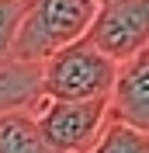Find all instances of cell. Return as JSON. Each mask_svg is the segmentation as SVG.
<instances>
[{"label": "cell", "instance_id": "5b68a950", "mask_svg": "<svg viewBox=\"0 0 149 153\" xmlns=\"http://www.w3.org/2000/svg\"><path fill=\"white\" fill-rule=\"evenodd\" d=\"M111 115L149 132V45L118 63V80L111 91Z\"/></svg>", "mask_w": 149, "mask_h": 153}, {"label": "cell", "instance_id": "277c9868", "mask_svg": "<svg viewBox=\"0 0 149 153\" xmlns=\"http://www.w3.org/2000/svg\"><path fill=\"white\" fill-rule=\"evenodd\" d=\"M87 38L111 59L125 63L149 45V0H97Z\"/></svg>", "mask_w": 149, "mask_h": 153}, {"label": "cell", "instance_id": "ba28073f", "mask_svg": "<svg viewBox=\"0 0 149 153\" xmlns=\"http://www.w3.org/2000/svg\"><path fill=\"white\" fill-rule=\"evenodd\" d=\"M80 153H149V132L135 129V125L121 122V118H108L101 129V136L94 139L87 150Z\"/></svg>", "mask_w": 149, "mask_h": 153}, {"label": "cell", "instance_id": "9c48e42d", "mask_svg": "<svg viewBox=\"0 0 149 153\" xmlns=\"http://www.w3.org/2000/svg\"><path fill=\"white\" fill-rule=\"evenodd\" d=\"M21 18H24V0H0V66L14 59Z\"/></svg>", "mask_w": 149, "mask_h": 153}, {"label": "cell", "instance_id": "52a82bcc", "mask_svg": "<svg viewBox=\"0 0 149 153\" xmlns=\"http://www.w3.org/2000/svg\"><path fill=\"white\" fill-rule=\"evenodd\" d=\"M42 97V63L10 59L0 66V111L31 108Z\"/></svg>", "mask_w": 149, "mask_h": 153}, {"label": "cell", "instance_id": "8992f818", "mask_svg": "<svg viewBox=\"0 0 149 153\" xmlns=\"http://www.w3.org/2000/svg\"><path fill=\"white\" fill-rule=\"evenodd\" d=\"M0 153H59L38 129L31 108L0 111Z\"/></svg>", "mask_w": 149, "mask_h": 153}, {"label": "cell", "instance_id": "3957f363", "mask_svg": "<svg viewBox=\"0 0 149 153\" xmlns=\"http://www.w3.org/2000/svg\"><path fill=\"white\" fill-rule=\"evenodd\" d=\"M38 129L59 153H80L101 136L104 122L111 118V97H49L42 94L31 105Z\"/></svg>", "mask_w": 149, "mask_h": 153}, {"label": "cell", "instance_id": "6da1fadb", "mask_svg": "<svg viewBox=\"0 0 149 153\" xmlns=\"http://www.w3.org/2000/svg\"><path fill=\"white\" fill-rule=\"evenodd\" d=\"M94 14H97V0H24L14 59L45 63L52 52L90 31Z\"/></svg>", "mask_w": 149, "mask_h": 153}, {"label": "cell", "instance_id": "7a4b0ae2", "mask_svg": "<svg viewBox=\"0 0 149 153\" xmlns=\"http://www.w3.org/2000/svg\"><path fill=\"white\" fill-rule=\"evenodd\" d=\"M118 80V59L97 49L90 38H76L42 63V94L49 97H111Z\"/></svg>", "mask_w": 149, "mask_h": 153}]
</instances>
